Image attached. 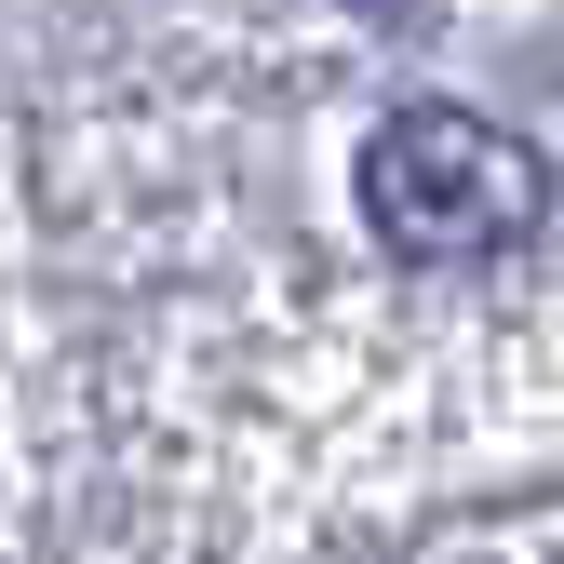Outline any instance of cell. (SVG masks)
Segmentation results:
<instances>
[{
	"mask_svg": "<svg viewBox=\"0 0 564 564\" xmlns=\"http://www.w3.org/2000/svg\"><path fill=\"white\" fill-rule=\"evenodd\" d=\"M538 202H551V162L470 108H390L364 149V216L403 256H498L538 229Z\"/></svg>",
	"mask_w": 564,
	"mask_h": 564,
	"instance_id": "1",
	"label": "cell"
}]
</instances>
